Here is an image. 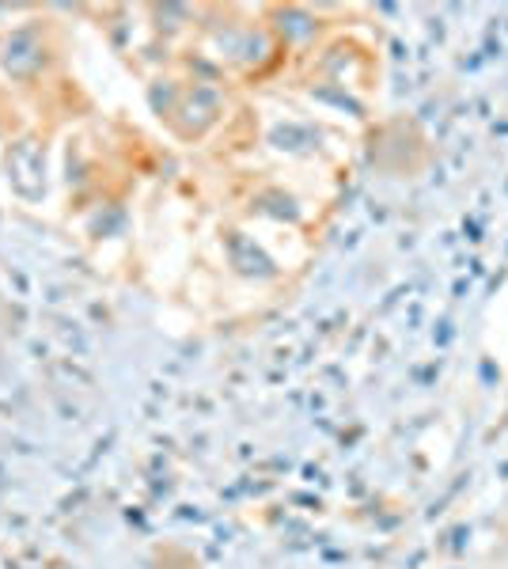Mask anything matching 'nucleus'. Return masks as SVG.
I'll return each instance as SVG.
<instances>
[{
	"mask_svg": "<svg viewBox=\"0 0 508 569\" xmlns=\"http://www.w3.org/2000/svg\"><path fill=\"white\" fill-rule=\"evenodd\" d=\"M0 61H4V69L12 72V77H31V72H39L42 69V46H39V39H34V31L12 34V39L4 42Z\"/></svg>",
	"mask_w": 508,
	"mask_h": 569,
	"instance_id": "1",
	"label": "nucleus"
}]
</instances>
